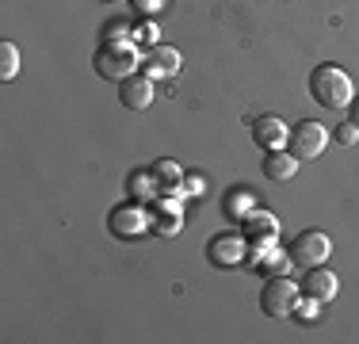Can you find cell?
Here are the masks:
<instances>
[{
    "label": "cell",
    "mask_w": 359,
    "mask_h": 344,
    "mask_svg": "<svg viewBox=\"0 0 359 344\" xmlns=\"http://www.w3.org/2000/svg\"><path fill=\"white\" fill-rule=\"evenodd\" d=\"M180 65H184V54H180L176 46H165V42H157V46H149L142 54V69L149 81H168V77L180 73Z\"/></svg>",
    "instance_id": "9c48e42d"
},
{
    "label": "cell",
    "mask_w": 359,
    "mask_h": 344,
    "mask_svg": "<svg viewBox=\"0 0 359 344\" xmlns=\"http://www.w3.org/2000/svg\"><path fill=\"white\" fill-rule=\"evenodd\" d=\"M134 8H138V15L142 20H153V15L161 12V8H165V0H130Z\"/></svg>",
    "instance_id": "cb8c5ba5"
},
{
    "label": "cell",
    "mask_w": 359,
    "mask_h": 344,
    "mask_svg": "<svg viewBox=\"0 0 359 344\" xmlns=\"http://www.w3.org/2000/svg\"><path fill=\"white\" fill-rule=\"evenodd\" d=\"M298 291L302 295H310L313 303H321V306H329L332 298H337V291H340V279L332 275L329 268H306V275H302V283H298Z\"/></svg>",
    "instance_id": "8fae6325"
},
{
    "label": "cell",
    "mask_w": 359,
    "mask_h": 344,
    "mask_svg": "<svg viewBox=\"0 0 359 344\" xmlns=\"http://www.w3.org/2000/svg\"><path fill=\"white\" fill-rule=\"evenodd\" d=\"M287 150L294 153L298 161H313L329 150V131L313 119H302L298 126H290V138H287Z\"/></svg>",
    "instance_id": "8992f818"
},
{
    "label": "cell",
    "mask_w": 359,
    "mask_h": 344,
    "mask_svg": "<svg viewBox=\"0 0 359 344\" xmlns=\"http://www.w3.org/2000/svg\"><path fill=\"white\" fill-rule=\"evenodd\" d=\"M298 283L294 279H287V275H276V279H268L264 283V291H260V310L268 317H290L294 314V306H298Z\"/></svg>",
    "instance_id": "5b68a950"
},
{
    "label": "cell",
    "mask_w": 359,
    "mask_h": 344,
    "mask_svg": "<svg viewBox=\"0 0 359 344\" xmlns=\"http://www.w3.org/2000/svg\"><path fill=\"white\" fill-rule=\"evenodd\" d=\"M134 42H142L145 50H149V46H157V42H161V27H157L153 20H142L138 27H134Z\"/></svg>",
    "instance_id": "ffe728a7"
},
{
    "label": "cell",
    "mask_w": 359,
    "mask_h": 344,
    "mask_svg": "<svg viewBox=\"0 0 359 344\" xmlns=\"http://www.w3.org/2000/svg\"><path fill=\"white\" fill-rule=\"evenodd\" d=\"M123 39H134V27H130V23L115 20V23H107V27H104V42H123Z\"/></svg>",
    "instance_id": "7402d4cb"
},
{
    "label": "cell",
    "mask_w": 359,
    "mask_h": 344,
    "mask_svg": "<svg viewBox=\"0 0 359 344\" xmlns=\"http://www.w3.org/2000/svg\"><path fill=\"white\" fill-rule=\"evenodd\" d=\"M153 172V180H157V195H180L184 192V176L187 172L176 165V161H168V157H161V161H153L149 165Z\"/></svg>",
    "instance_id": "9a60e30c"
},
{
    "label": "cell",
    "mask_w": 359,
    "mask_h": 344,
    "mask_svg": "<svg viewBox=\"0 0 359 344\" xmlns=\"http://www.w3.org/2000/svg\"><path fill=\"white\" fill-rule=\"evenodd\" d=\"M310 96L329 111H344L348 103L355 100V88H352V77L337 65H318L310 73Z\"/></svg>",
    "instance_id": "6da1fadb"
},
{
    "label": "cell",
    "mask_w": 359,
    "mask_h": 344,
    "mask_svg": "<svg viewBox=\"0 0 359 344\" xmlns=\"http://www.w3.org/2000/svg\"><path fill=\"white\" fill-rule=\"evenodd\" d=\"M207 260L222 272H233V268H241L245 260H252V249H249V241H245L241 230H226V234H215L207 241Z\"/></svg>",
    "instance_id": "3957f363"
},
{
    "label": "cell",
    "mask_w": 359,
    "mask_h": 344,
    "mask_svg": "<svg viewBox=\"0 0 359 344\" xmlns=\"http://www.w3.org/2000/svg\"><path fill=\"white\" fill-rule=\"evenodd\" d=\"M142 69V58L134 50V39H123V42H104L96 54V73L104 81H126Z\"/></svg>",
    "instance_id": "7a4b0ae2"
},
{
    "label": "cell",
    "mask_w": 359,
    "mask_h": 344,
    "mask_svg": "<svg viewBox=\"0 0 359 344\" xmlns=\"http://www.w3.org/2000/svg\"><path fill=\"white\" fill-rule=\"evenodd\" d=\"M191 195H203V176H184V192H180V199H191Z\"/></svg>",
    "instance_id": "d4e9b609"
},
{
    "label": "cell",
    "mask_w": 359,
    "mask_h": 344,
    "mask_svg": "<svg viewBox=\"0 0 359 344\" xmlns=\"http://www.w3.org/2000/svg\"><path fill=\"white\" fill-rule=\"evenodd\" d=\"M332 142H337V145H355L359 142V126L352 123V119H348V123H340L337 131H332Z\"/></svg>",
    "instance_id": "44dd1931"
},
{
    "label": "cell",
    "mask_w": 359,
    "mask_h": 344,
    "mask_svg": "<svg viewBox=\"0 0 359 344\" xmlns=\"http://www.w3.org/2000/svg\"><path fill=\"white\" fill-rule=\"evenodd\" d=\"M287 138H290V126H287L279 115H260V119L252 123V142L260 145L264 153L287 150Z\"/></svg>",
    "instance_id": "7c38bea8"
},
{
    "label": "cell",
    "mask_w": 359,
    "mask_h": 344,
    "mask_svg": "<svg viewBox=\"0 0 359 344\" xmlns=\"http://www.w3.org/2000/svg\"><path fill=\"white\" fill-rule=\"evenodd\" d=\"M287 253L298 268H318V264H325L332 256V241H329V234H321V230H302V234L290 241Z\"/></svg>",
    "instance_id": "52a82bcc"
},
{
    "label": "cell",
    "mask_w": 359,
    "mask_h": 344,
    "mask_svg": "<svg viewBox=\"0 0 359 344\" xmlns=\"http://www.w3.org/2000/svg\"><path fill=\"white\" fill-rule=\"evenodd\" d=\"M237 230L245 234V241H249V249L252 253H260V249H271V245H279V218L271 211H249L241 222H237Z\"/></svg>",
    "instance_id": "ba28073f"
},
{
    "label": "cell",
    "mask_w": 359,
    "mask_h": 344,
    "mask_svg": "<svg viewBox=\"0 0 359 344\" xmlns=\"http://www.w3.org/2000/svg\"><path fill=\"white\" fill-rule=\"evenodd\" d=\"M222 211H226V218H229V222H241L249 211H256L252 192H229V195H226V203H222Z\"/></svg>",
    "instance_id": "ac0fdd59"
},
{
    "label": "cell",
    "mask_w": 359,
    "mask_h": 344,
    "mask_svg": "<svg viewBox=\"0 0 359 344\" xmlns=\"http://www.w3.org/2000/svg\"><path fill=\"white\" fill-rule=\"evenodd\" d=\"M153 234L157 237H176L184 230V206H180V195H157L153 203Z\"/></svg>",
    "instance_id": "30bf717a"
},
{
    "label": "cell",
    "mask_w": 359,
    "mask_h": 344,
    "mask_svg": "<svg viewBox=\"0 0 359 344\" xmlns=\"http://www.w3.org/2000/svg\"><path fill=\"white\" fill-rule=\"evenodd\" d=\"M118 103L126 111H145L153 103V81L145 73H134L126 81H118Z\"/></svg>",
    "instance_id": "4fadbf2b"
},
{
    "label": "cell",
    "mask_w": 359,
    "mask_h": 344,
    "mask_svg": "<svg viewBox=\"0 0 359 344\" xmlns=\"http://www.w3.org/2000/svg\"><path fill=\"white\" fill-rule=\"evenodd\" d=\"M20 73V50L15 42H0V81H15Z\"/></svg>",
    "instance_id": "d6986e66"
},
{
    "label": "cell",
    "mask_w": 359,
    "mask_h": 344,
    "mask_svg": "<svg viewBox=\"0 0 359 344\" xmlns=\"http://www.w3.org/2000/svg\"><path fill=\"white\" fill-rule=\"evenodd\" d=\"M104 4H123V0H104Z\"/></svg>",
    "instance_id": "4316f807"
},
{
    "label": "cell",
    "mask_w": 359,
    "mask_h": 344,
    "mask_svg": "<svg viewBox=\"0 0 359 344\" xmlns=\"http://www.w3.org/2000/svg\"><path fill=\"white\" fill-rule=\"evenodd\" d=\"M290 264H294V260H290V253H287V249H279V245L252 253V268L260 275H271V279H276V275H287Z\"/></svg>",
    "instance_id": "2e32d148"
},
{
    "label": "cell",
    "mask_w": 359,
    "mask_h": 344,
    "mask_svg": "<svg viewBox=\"0 0 359 344\" xmlns=\"http://www.w3.org/2000/svg\"><path fill=\"white\" fill-rule=\"evenodd\" d=\"M264 176H268L271 184H287V180H294L298 176V157L290 150L264 153Z\"/></svg>",
    "instance_id": "5bb4252c"
},
{
    "label": "cell",
    "mask_w": 359,
    "mask_h": 344,
    "mask_svg": "<svg viewBox=\"0 0 359 344\" xmlns=\"http://www.w3.org/2000/svg\"><path fill=\"white\" fill-rule=\"evenodd\" d=\"M107 230H111L118 241H138V237H145V234H153V214L145 211V203L115 206V211L107 214Z\"/></svg>",
    "instance_id": "277c9868"
},
{
    "label": "cell",
    "mask_w": 359,
    "mask_h": 344,
    "mask_svg": "<svg viewBox=\"0 0 359 344\" xmlns=\"http://www.w3.org/2000/svg\"><path fill=\"white\" fill-rule=\"evenodd\" d=\"M348 119H352V123L359 126V96H355L352 103H348Z\"/></svg>",
    "instance_id": "484cf974"
},
{
    "label": "cell",
    "mask_w": 359,
    "mask_h": 344,
    "mask_svg": "<svg viewBox=\"0 0 359 344\" xmlns=\"http://www.w3.org/2000/svg\"><path fill=\"white\" fill-rule=\"evenodd\" d=\"M318 310H321V303H313L310 295H298V306H294V314H302L306 322H313V317H318Z\"/></svg>",
    "instance_id": "603a6c76"
},
{
    "label": "cell",
    "mask_w": 359,
    "mask_h": 344,
    "mask_svg": "<svg viewBox=\"0 0 359 344\" xmlns=\"http://www.w3.org/2000/svg\"><path fill=\"white\" fill-rule=\"evenodd\" d=\"M126 187H130V199L134 203H153V199H157V180H153L149 168H134L130 180H126Z\"/></svg>",
    "instance_id": "e0dca14e"
}]
</instances>
